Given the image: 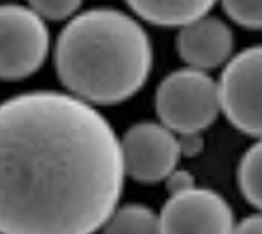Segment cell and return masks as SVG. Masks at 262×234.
I'll use <instances>...</instances> for the list:
<instances>
[{
    "label": "cell",
    "instance_id": "6da1fadb",
    "mask_svg": "<svg viewBox=\"0 0 262 234\" xmlns=\"http://www.w3.org/2000/svg\"><path fill=\"white\" fill-rule=\"evenodd\" d=\"M107 117L62 92L0 102V234H94L124 192Z\"/></svg>",
    "mask_w": 262,
    "mask_h": 234
},
{
    "label": "cell",
    "instance_id": "7a4b0ae2",
    "mask_svg": "<svg viewBox=\"0 0 262 234\" xmlns=\"http://www.w3.org/2000/svg\"><path fill=\"white\" fill-rule=\"evenodd\" d=\"M54 58L69 94L92 107L133 98L154 66L145 28L117 9H90L75 15L58 36Z\"/></svg>",
    "mask_w": 262,
    "mask_h": 234
},
{
    "label": "cell",
    "instance_id": "3957f363",
    "mask_svg": "<svg viewBox=\"0 0 262 234\" xmlns=\"http://www.w3.org/2000/svg\"><path fill=\"white\" fill-rule=\"evenodd\" d=\"M156 113L173 134H201L222 113L217 81L196 68L171 73L156 89Z\"/></svg>",
    "mask_w": 262,
    "mask_h": 234
},
{
    "label": "cell",
    "instance_id": "277c9868",
    "mask_svg": "<svg viewBox=\"0 0 262 234\" xmlns=\"http://www.w3.org/2000/svg\"><path fill=\"white\" fill-rule=\"evenodd\" d=\"M49 54L45 19L30 7L0 5V79L19 81L34 75Z\"/></svg>",
    "mask_w": 262,
    "mask_h": 234
},
{
    "label": "cell",
    "instance_id": "5b68a950",
    "mask_svg": "<svg viewBox=\"0 0 262 234\" xmlns=\"http://www.w3.org/2000/svg\"><path fill=\"white\" fill-rule=\"evenodd\" d=\"M220 109L243 134L262 138V45L232 56L217 81Z\"/></svg>",
    "mask_w": 262,
    "mask_h": 234
},
{
    "label": "cell",
    "instance_id": "8992f818",
    "mask_svg": "<svg viewBox=\"0 0 262 234\" xmlns=\"http://www.w3.org/2000/svg\"><path fill=\"white\" fill-rule=\"evenodd\" d=\"M124 171L139 183L166 181L179 162V141L168 128L156 122H141L120 138Z\"/></svg>",
    "mask_w": 262,
    "mask_h": 234
},
{
    "label": "cell",
    "instance_id": "52a82bcc",
    "mask_svg": "<svg viewBox=\"0 0 262 234\" xmlns=\"http://www.w3.org/2000/svg\"><path fill=\"white\" fill-rule=\"evenodd\" d=\"M158 217L162 234H232L237 226L226 198L207 188L175 194Z\"/></svg>",
    "mask_w": 262,
    "mask_h": 234
},
{
    "label": "cell",
    "instance_id": "ba28073f",
    "mask_svg": "<svg viewBox=\"0 0 262 234\" xmlns=\"http://www.w3.org/2000/svg\"><path fill=\"white\" fill-rule=\"evenodd\" d=\"M175 45L179 58L188 64V68L207 73L211 68L226 66V62L232 58L234 34L228 24L213 15H205L179 28Z\"/></svg>",
    "mask_w": 262,
    "mask_h": 234
},
{
    "label": "cell",
    "instance_id": "9c48e42d",
    "mask_svg": "<svg viewBox=\"0 0 262 234\" xmlns=\"http://www.w3.org/2000/svg\"><path fill=\"white\" fill-rule=\"evenodd\" d=\"M215 3L217 0H126L135 15L164 28H183L209 15Z\"/></svg>",
    "mask_w": 262,
    "mask_h": 234
},
{
    "label": "cell",
    "instance_id": "30bf717a",
    "mask_svg": "<svg viewBox=\"0 0 262 234\" xmlns=\"http://www.w3.org/2000/svg\"><path fill=\"white\" fill-rule=\"evenodd\" d=\"M102 234H162L160 217L145 204H124L107 219Z\"/></svg>",
    "mask_w": 262,
    "mask_h": 234
},
{
    "label": "cell",
    "instance_id": "8fae6325",
    "mask_svg": "<svg viewBox=\"0 0 262 234\" xmlns=\"http://www.w3.org/2000/svg\"><path fill=\"white\" fill-rule=\"evenodd\" d=\"M239 188L245 200L262 211V138L245 151L239 164Z\"/></svg>",
    "mask_w": 262,
    "mask_h": 234
},
{
    "label": "cell",
    "instance_id": "7c38bea8",
    "mask_svg": "<svg viewBox=\"0 0 262 234\" xmlns=\"http://www.w3.org/2000/svg\"><path fill=\"white\" fill-rule=\"evenodd\" d=\"M226 15L250 30H262V0H222Z\"/></svg>",
    "mask_w": 262,
    "mask_h": 234
},
{
    "label": "cell",
    "instance_id": "4fadbf2b",
    "mask_svg": "<svg viewBox=\"0 0 262 234\" xmlns=\"http://www.w3.org/2000/svg\"><path fill=\"white\" fill-rule=\"evenodd\" d=\"M83 0H28L30 9L38 17L51 19V21H62L73 17L79 11Z\"/></svg>",
    "mask_w": 262,
    "mask_h": 234
},
{
    "label": "cell",
    "instance_id": "5bb4252c",
    "mask_svg": "<svg viewBox=\"0 0 262 234\" xmlns=\"http://www.w3.org/2000/svg\"><path fill=\"white\" fill-rule=\"evenodd\" d=\"M166 188L171 192V196H175V194H183L196 185H194V177L188 171H177L175 168V171L166 177Z\"/></svg>",
    "mask_w": 262,
    "mask_h": 234
},
{
    "label": "cell",
    "instance_id": "9a60e30c",
    "mask_svg": "<svg viewBox=\"0 0 262 234\" xmlns=\"http://www.w3.org/2000/svg\"><path fill=\"white\" fill-rule=\"evenodd\" d=\"M177 141H179L181 155H196V153L203 149L201 134H181V136H177Z\"/></svg>",
    "mask_w": 262,
    "mask_h": 234
},
{
    "label": "cell",
    "instance_id": "2e32d148",
    "mask_svg": "<svg viewBox=\"0 0 262 234\" xmlns=\"http://www.w3.org/2000/svg\"><path fill=\"white\" fill-rule=\"evenodd\" d=\"M232 234H262V213L241 219V222L234 226Z\"/></svg>",
    "mask_w": 262,
    "mask_h": 234
}]
</instances>
